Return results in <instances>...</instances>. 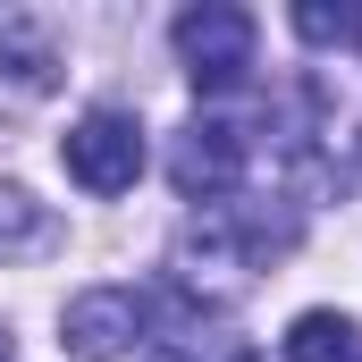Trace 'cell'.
Wrapping results in <instances>:
<instances>
[{
	"instance_id": "4",
	"label": "cell",
	"mask_w": 362,
	"mask_h": 362,
	"mask_svg": "<svg viewBox=\"0 0 362 362\" xmlns=\"http://www.w3.org/2000/svg\"><path fill=\"white\" fill-rule=\"evenodd\" d=\"M169 177H177L185 202H219L228 185L245 177V135L219 127V118H194L177 135V152H169Z\"/></svg>"
},
{
	"instance_id": "8",
	"label": "cell",
	"mask_w": 362,
	"mask_h": 362,
	"mask_svg": "<svg viewBox=\"0 0 362 362\" xmlns=\"http://www.w3.org/2000/svg\"><path fill=\"white\" fill-rule=\"evenodd\" d=\"M295 34H303V42H346V34H354V8H329V0H303V8H295Z\"/></svg>"
},
{
	"instance_id": "1",
	"label": "cell",
	"mask_w": 362,
	"mask_h": 362,
	"mask_svg": "<svg viewBox=\"0 0 362 362\" xmlns=\"http://www.w3.org/2000/svg\"><path fill=\"white\" fill-rule=\"evenodd\" d=\"M177 59H185V76L202 93H236L253 76V8H236V0L185 8L177 17Z\"/></svg>"
},
{
	"instance_id": "7",
	"label": "cell",
	"mask_w": 362,
	"mask_h": 362,
	"mask_svg": "<svg viewBox=\"0 0 362 362\" xmlns=\"http://www.w3.org/2000/svg\"><path fill=\"white\" fill-rule=\"evenodd\" d=\"M354 320L346 312H295V329H286V362H354Z\"/></svg>"
},
{
	"instance_id": "9",
	"label": "cell",
	"mask_w": 362,
	"mask_h": 362,
	"mask_svg": "<svg viewBox=\"0 0 362 362\" xmlns=\"http://www.w3.org/2000/svg\"><path fill=\"white\" fill-rule=\"evenodd\" d=\"M0 362H8V329H0Z\"/></svg>"
},
{
	"instance_id": "2",
	"label": "cell",
	"mask_w": 362,
	"mask_h": 362,
	"mask_svg": "<svg viewBox=\"0 0 362 362\" xmlns=\"http://www.w3.org/2000/svg\"><path fill=\"white\" fill-rule=\"evenodd\" d=\"M59 160H68V177L85 185V194H127V185L144 177V127L127 110H85L68 127Z\"/></svg>"
},
{
	"instance_id": "3",
	"label": "cell",
	"mask_w": 362,
	"mask_h": 362,
	"mask_svg": "<svg viewBox=\"0 0 362 362\" xmlns=\"http://www.w3.org/2000/svg\"><path fill=\"white\" fill-rule=\"evenodd\" d=\"M59 329H68V354L76 362H118L144 337V295H135V286H85Z\"/></svg>"
},
{
	"instance_id": "10",
	"label": "cell",
	"mask_w": 362,
	"mask_h": 362,
	"mask_svg": "<svg viewBox=\"0 0 362 362\" xmlns=\"http://www.w3.org/2000/svg\"><path fill=\"white\" fill-rule=\"evenodd\" d=\"M236 362H262V354H236Z\"/></svg>"
},
{
	"instance_id": "6",
	"label": "cell",
	"mask_w": 362,
	"mask_h": 362,
	"mask_svg": "<svg viewBox=\"0 0 362 362\" xmlns=\"http://www.w3.org/2000/svg\"><path fill=\"white\" fill-rule=\"evenodd\" d=\"M59 245V219L25 194V185H0V262H34Z\"/></svg>"
},
{
	"instance_id": "5",
	"label": "cell",
	"mask_w": 362,
	"mask_h": 362,
	"mask_svg": "<svg viewBox=\"0 0 362 362\" xmlns=\"http://www.w3.org/2000/svg\"><path fill=\"white\" fill-rule=\"evenodd\" d=\"M0 68L17 76V85H51L59 76V42H51V25L42 17H25V8H0Z\"/></svg>"
}]
</instances>
